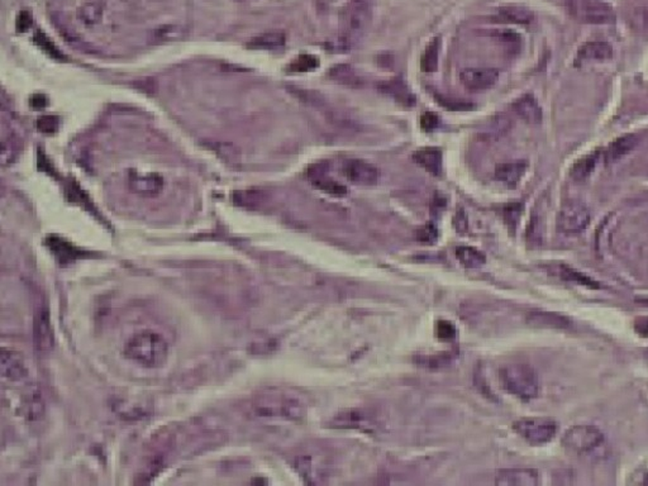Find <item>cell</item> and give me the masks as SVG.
Listing matches in <instances>:
<instances>
[{
    "label": "cell",
    "mask_w": 648,
    "mask_h": 486,
    "mask_svg": "<svg viewBox=\"0 0 648 486\" xmlns=\"http://www.w3.org/2000/svg\"><path fill=\"white\" fill-rule=\"evenodd\" d=\"M248 408L254 418L298 422L306 417L308 400L298 390L266 388L254 395Z\"/></svg>",
    "instance_id": "obj_1"
},
{
    "label": "cell",
    "mask_w": 648,
    "mask_h": 486,
    "mask_svg": "<svg viewBox=\"0 0 648 486\" xmlns=\"http://www.w3.org/2000/svg\"><path fill=\"white\" fill-rule=\"evenodd\" d=\"M124 356L146 368L163 366L169 356V344L164 337L154 330H142L128 339Z\"/></svg>",
    "instance_id": "obj_2"
},
{
    "label": "cell",
    "mask_w": 648,
    "mask_h": 486,
    "mask_svg": "<svg viewBox=\"0 0 648 486\" xmlns=\"http://www.w3.org/2000/svg\"><path fill=\"white\" fill-rule=\"evenodd\" d=\"M373 15V0H350L344 8L338 44L349 50L364 37Z\"/></svg>",
    "instance_id": "obj_3"
},
{
    "label": "cell",
    "mask_w": 648,
    "mask_h": 486,
    "mask_svg": "<svg viewBox=\"0 0 648 486\" xmlns=\"http://www.w3.org/2000/svg\"><path fill=\"white\" fill-rule=\"evenodd\" d=\"M499 380L509 394L524 402L535 399L539 393L536 371L526 364H510L501 367Z\"/></svg>",
    "instance_id": "obj_4"
},
{
    "label": "cell",
    "mask_w": 648,
    "mask_h": 486,
    "mask_svg": "<svg viewBox=\"0 0 648 486\" xmlns=\"http://www.w3.org/2000/svg\"><path fill=\"white\" fill-rule=\"evenodd\" d=\"M567 13L576 22L584 24H611L615 12L605 0H565Z\"/></svg>",
    "instance_id": "obj_5"
},
{
    "label": "cell",
    "mask_w": 648,
    "mask_h": 486,
    "mask_svg": "<svg viewBox=\"0 0 648 486\" xmlns=\"http://www.w3.org/2000/svg\"><path fill=\"white\" fill-rule=\"evenodd\" d=\"M604 434L596 427L580 424L571 427L562 436V446L576 455H586L603 445Z\"/></svg>",
    "instance_id": "obj_6"
},
{
    "label": "cell",
    "mask_w": 648,
    "mask_h": 486,
    "mask_svg": "<svg viewBox=\"0 0 648 486\" xmlns=\"http://www.w3.org/2000/svg\"><path fill=\"white\" fill-rule=\"evenodd\" d=\"M513 429L524 441L533 446H541L555 438L559 431V426L553 419L535 417L517 420L513 424Z\"/></svg>",
    "instance_id": "obj_7"
},
{
    "label": "cell",
    "mask_w": 648,
    "mask_h": 486,
    "mask_svg": "<svg viewBox=\"0 0 648 486\" xmlns=\"http://www.w3.org/2000/svg\"><path fill=\"white\" fill-rule=\"evenodd\" d=\"M590 223V212L585 204L568 200L562 204L559 213V230L566 234H579Z\"/></svg>",
    "instance_id": "obj_8"
},
{
    "label": "cell",
    "mask_w": 648,
    "mask_h": 486,
    "mask_svg": "<svg viewBox=\"0 0 648 486\" xmlns=\"http://www.w3.org/2000/svg\"><path fill=\"white\" fill-rule=\"evenodd\" d=\"M344 178L355 185L373 187L380 179V170L375 166L360 158H351L342 165Z\"/></svg>",
    "instance_id": "obj_9"
},
{
    "label": "cell",
    "mask_w": 648,
    "mask_h": 486,
    "mask_svg": "<svg viewBox=\"0 0 648 486\" xmlns=\"http://www.w3.org/2000/svg\"><path fill=\"white\" fill-rule=\"evenodd\" d=\"M33 344L39 353L51 351L55 344L53 323L46 308H38L33 317Z\"/></svg>",
    "instance_id": "obj_10"
},
{
    "label": "cell",
    "mask_w": 648,
    "mask_h": 486,
    "mask_svg": "<svg viewBox=\"0 0 648 486\" xmlns=\"http://www.w3.org/2000/svg\"><path fill=\"white\" fill-rule=\"evenodd\" d=\"M328 169L329 166L326 162L312 165L308 170V178L311 184L326 194L333 196L347 195V187L333 179L331 175H328Z\"/></svg>",
    "instance_id": "obj_11"
},
{
    "label": "cell",
    "mask_w": 648,
    "mask_h": 486,
    "mask_svg": "<svg viewBox=\"0 0 648 486\" xmlns=\"http://www.w3.org/2000/svg\"><path fill=\"white\" fill-rule=\"evenodd\" d=\"M499 79V71L495 68H465L460 74L461 84L471 91H484L492 88Z\"/></svg>",
    "instance_id": "obj_12"
},
{
    "label": "cell",
    "mask_w": 648,
    "mask_h": 486,
    "mask_svg": "<svg viewBox=\"0 0 648 486\" xmlns=\"http://www.w3.org/2000/svg\"><path fill=\"white\" fill-rule=\"evenodd\" d=\"M0 371L6 380L13 382H21L28 375V370L21 353L8 348H1Z\"/></svg>",
    "instance_id": "obj_13"
},
{
    "label": "cell",
    "mask_w": 648,
    "mask_h": 486,
    "mask_svg": "<svg viewBox=\"0 0 648 486\" xmlns=\"http://www.w3.org/2000/svg\"><path fill=\"white\" fill-rule=\"evenodd\" d=\"M538 472L535 469H504L495 476V484L499 486H536L538 485Z\"/></svg>",
    "instance_id": "obj_14"
},
{
    "label": "cell",
    "mask_w": 648,
    "mask_h": 486,
    "mask_svg": "<svg viewBox=\"0 0 648 486\" xmlns=\"http://www.w3.org/2000/svg\"><path fill=\"white\" fill-rule=\"evenodd\" d=\"M335 428H351V429H373L375 418L373 414L365 411H347L335 415L332 423Z\"/></svg>",
    "instance_id": "obj_15"
},
{
    "label": "cell",
    "mask_w": 648,
    "mask_h": 486,
    "mask_svg": "<svg viewBox=\"0 0 648 486\" xmlns=\"http://www.w3.org/2000/svg\"><path fill=\"white\" fill-rule=\"evenodd\" d=\"M378 89L382 94L393 97L399 104L405 105V106H413L416 104L414 94L410 91L408 85L402 82L400 77H394L390 80L379 82Z\"/></svg>",
    "instance_id": "obj_16"
},
{
    "label": "cell",
    "mask_w": 648,
    "mask_h": 486,
    "mask_svg": "<svg viewBox=\"0 0 648 486\" xmlns=\"http://www.w3.org/2000/svg\"><path fill=\"white\" fill-rule=\"evenodd\" d=\"M515 114L528 124H539L544 118L542 108L532 94L518 97L513 104Z\"/></svg>",
    "instance_id": "obj_17"
},
{
    "label": "cell",
    "mask_w": 648,
    "mask_h": 486,
    "mask_svg": "<svg viewBox=\"0 0 648 486\" xmlns=\"http://www.w3.org/2000/svg\"><path fill=\"white\" fill-rule=\"evenodd\" d=\"M129 187L137 194L145 196L157 195L164 187V179L157 174H147V175H138L131 174L129 176Z\"/></svg>",
    "instance_id": "obj_18"
},
{
    "label": "cell",
    "mask_w": 648,
    "mask_h": 486,
    "mask_svg": "<svg viewBox=\"0 0 648 486\" xmlns=\"http://www.w3.org/2000/svg\"><path fill=\"white\" fill-rule=\"evenodd\" d=\"M627 23L640 36L648 37V1L638 0L631 4L626 12Z\"/></svg>",
    "instance_id": "obj_19"
},
{
    "label": "cell",
    "mask_w": 648,
    "mask_h": 486,
    "mask_svg": "<svg viewBox=\"0 0 648 486\" xmlns=\"http://www.w3.org/2000/svg\"><path fill=\"white\" fill-rule=\"evenodd\" d=\"M413 161L434 176H440L442 174L443 158H442V151L440 149L425 147V149L416 151L413 153Z\"/></svg>",
    "instance_id": "obj_20"
},
{
    "label": "cell",
    "mask_w": 648,
    "mask_h": 486,
    "mask_svg": "<svg viewBox=\"0 0 648 486\" xmlns=\"http://www.w3.org/2000/svg\"><path fill=\"white\" fill-rule=\"evenodd\" d=\"M527 171V162L526 161H510L499 164L495 167V179L506 184L507 187H513L521 181V178Z\"/></svg>",
    "instance_id": "obj_21"
},
{
    "label": "cell",
    "mask_w": 648,
    "mask_h": 486,
    "mask_svg": "<svg viewBox=\"0 0 648 486\" xmlns=\"http://www.w3.org/2000/svg\"><path fill=\"white\" fill-rule=\"evenodd\" d=\"M638 143V137L636 135H626L614 140L604 152L607 164H614L627 156Z\"/></svg>",
    "instance_id": "obj_22"
},
{
    "label": "cell",
    "mask_w": 648,
    "mask_h": 486,
    "mask_svg": "<svg viewBox=\"0 0 648 486\" xmlns=\"http://www.w3.org/2000/svg\"><path fill=\"white\" fill-rule=\"evenodd\" d=\"M295 467L308 484H322L326 478L324 467L322 466L321 462L317 464L312 456L306 455V456L298 457Z\"/></svg>",
    "instance_id": "obj_23"
},
{
    "label": "cell",
    "mask_w": 648,
    "mask_h": 486,
    "mask_svg": "<svg viewBox=\"0 0 648 486\" xmlns=\"http://www.w3.org/2000/svg\"><path fill=\"white\" fill-rule=\"evenodd\" d=\"M613 56V47L604 41H591L580 47L577 53L579 61L609 60Z\"/></svg>",
    "instance_id": "obj_24"
},
{
    "label": "cell",
    "mask_w": 648,
    "mask_h": 486,
    "mask_svg": "<svg viewBox=\"0 0 648 486\" xmlns=\"http://www.w3.org/2000/svg\"><path fill=\"white\" fill-rule=\"evenodd\" d=\"M529 324L538 328H567L570 326V321L566 317L559 313H550V312H532L527 318Z\"/></svg>",
    "instance_id": "obj_25"
},
{
    "label": "cell",
    "mask_w": 648,
    "mask_h": 486,
    "mask_svg": "<svg viewBox=\"0 0 648 486\" xmlns=\"http://www.w3.org/2000/svg\"><path fill=\"white\" fill-rule=\"evenodd\" d=\"M602 155H603V152L600 150L593 151L591 153H589L586 156L577 160L574 166L571 167V171H570L571 178L575 181H582V180L588 179L589 176L591 175V172L595 170L596 165L599 162Z\"/></svg>",
    "instance_id": "obj_26"
},
{
    "label": "cell",
    "mask_w": 648,
    "mask_h": 486,
    "mask_svg": "<svg viewBox=\"0 0 648 486\" xmlns=\"http://www.w3.org/2000/svg\"><path fill=\"white\" fill-rule=\"evenodd\" d=\"M498 15L503 22L513 23V24H529L535 19V13L529 8L523 7V6L501 7L498 12Z\"/></svg>",
    "instance_id": "obj_27"
},
{
    "label": "cell",
    "mask_w": 648,
    "mask_h": 486,
    "mask_svg": "<svg viewBox=\"0 0 648 486\" xmlns=\"http://www.w3.org/2000/svg\"><path fill=\"white\" fill-rule=\"evenodd\" d=\"M46 245L50 248V251L60 260V262L74 261L75 259L82 256L80 250H77L71 243L59 237H48L46 241Z\"/></svg>",
    "instance_id": "obj_28"
},
{
    "label": "cell",
    "mask_w": 648,
    "mask_h": 486,
    "mask_svg": "<svg viewBox=\"0 0 648 486\" xmlns=\"http://www.w3.org/2000/svg\"><path fill=\"white\" fill-rule=\"evenodd\" d=\"M328 76L335 82L350 88H360L364 82L358 73L349 65H337L329 70Z\"/></svg>",
    "instance_id": "obj_29"
},
{
    "label": "cell",
    "mask_w": 648,
    "mask_h": 486,
    "mask_svg": "<svg viewBox=\"0 0 648 486\" xmlns=\"http://www.w3.org/2000/svg\"><path fill=\"white\" fill-rule=\"evenodd\" d=\"M285 35L283 32H268L252 38L247 47L254 50H277L285 45Z\"/></svg>",
    "instance_id": "obj_30"
},
{
    "label": "cell",
    "mask_w": 648,
    "mask_h": 486,
    "mask_svg": "<svg viewBox=\"0 0 648 486\" xmlns=\"http://www.w3.org/2000/svg\"><path fill=\"white\" fill-rule=\"evenodd\" d=\"M104 15V6L103 3L93 0L82 4L77 10V18L85 26H95L102 21Z\"/></svg>",
    "instance_id": "obj_31"
},
{
    "label": "cell",
    "mask_w": 648,
    "mask_h": 486,
    "mask_svg": "<svg viewBox=\"0 0 648 486\" xmlns=\"http://www.w3.org/2000/svg\"><path fill=\"white\" fill-rule=\"evenodd\" d=\"M456 257L468 269H479L486 262L485 254L475 247L460 246L456 248Z\"/></svg>",
    "instance_id": "obj_32"
},
{
    "label": "cell",
    "mask_w": 648,
    "mask_h": 486,
    "mask_svg": "<svg viewBox=\"0 0 648 486\" xmlns=\"http://www.w3.org/2000/svg\"><path fill=\"white\" fill-rule=\"evenodd\" d=\"M441 39L434 38L429 45L427 46L425 53L420 60V68L425 73H434L438 68V60H440Z\"/></svg>",
    "instance_id": "obj_33"
},
{
    "label": "cell",
    "mask_w": 648,
    "mask_h": 486,
    "mask_svg": "<svg viewBox=\"0 0 648 486\" xmlns=\"http://www.w3.org/2000/svg\"><path fill=\"white\" fill-rule=\"evenodd\" d=\"M33 42L41 51H44L48 57H51L53 60L64 61L66 59L65 55L59 50V47L53 44V39L47 37L44 32L37 30L33 36Z\"/></svg>",
    "instance_id": "obj_34"
},
{
    "label": "cell",
    "mask_w": 648,
    "mask_h": 486,
    "mask_svg": "<svg viewBox=\"0 0 648 486\" xmlns=\"http://www.w3.org/2000/svg\"><path fill=\"white\" fill-rule=\"evenodd\" d=\"M23 406H24L26 417L30 419V420L41 418L42 414H44V408H45L44 402H42V397L39 395V393L27 394V397L23 402Z\"/></svg>",
    "instance_id": "obj_35"
},
{
    "label": "cell",
    "mask_w": 648,
    "mask_h": 486,
    "mask_svg": "<svg viewBox=\"0 0 648 486\" xmlns=\"http://www.w3.org/2000/svg\"><path fill=\"white\" fill-rule=\"evenodd\" d=\"M559 277H562L564 280H566V281H570V283L584 285V286L591 288V289L600 288V285L598 284L596 281H594L591 277H585L582 272L571 269V268H568V266H561V268H559Z\"/></svg>",
    "instance_id": "obj_36"
},
{
    "label": "cell",
    "mask_w": 648,
    "mask_h": 486,
    "mask_svg": "<svg viewBox=\"0 0 648 486\" xmlns=\"http://www.w3.org/2000/svg\"><path fill=\"white\" fill-rule=\"evenodd\" d=\"M320 66V60L313 55H300L295 60L291 61L288 68L293 73H308Z\"/></svg>",
    "instance_id": "obj_37"
},
{
    "label": "cell",
    "mask_w": 648,
    "mask_h": 486,
    "mask_svg": "<svg viewBox=\"0 0 648 486\" xmlns=\"http://www.w3.org/2000/svg\"><path fill=\"white\" fill-rule=\"evenodd\" d=\"M293 93L297 94V97L303 103L312 105L314 108H323V106L327 105V100L324 99L321 93H317L315 90L295 89Z\"/></svg>",
    "instance_id": "obj_38"
},
{
    "label": "cell",
    "mask_w": 648,
    "mask_h": 486,
    "mask_svg": "<svg viewBox=\"0 0 648 486\" xmlns=\"http://www.w3.org/2000/svg\"><path fill=\"white\" fill-rule=\"evenodd\" d=\"M451 352L448 353H442V355H437V356H425V357H422L419 359V364L422 366L427 367H442L446 366L447 364H450V361L452 359V356H450Z\"/></svg>",
    "instance_id": "obj_39"
},
{
    "label": "cell",
    "mask_w": 648,
    "mask_h": 486,
    "mask_svg": "<svg viewBox=\"0 0 648 486\" xmlns=\"http://www.w3.org/2000/svg\"><path fill=\"white\" fill-rule=\"evenodd\" d=\"M456 327L452 322H448V321H441V322L437 323L436 326V335L440 338V339H443V341H451L454 339L456 337Z\"/></svg>",
    "instance_id": "obj_40"
},
{
    "label": "cell",
    "mask_w": 648,
    "mask_h": 486,
    "mask_svg": "<svg viewBox=\"0 0 648 486\" xmlns=\"http://www.w3.org/2000/svg\"><path fill=\"white\" fill-rule=\"evenodd\" d=\"M437 100L440 104L446 106L447 109H451V111H466V109H470L472 108V104H470L468 102H463V100H457V99H454V97H443V95H437Z\"/></svg>",
    "instance_id": "obj_41"
},
{
    "label": "cell",
    "mask_w": 648,
    "mask_h": 486,
    "mask_svg": "<svg viewBox=\"0 0 648 486\" xmlns=\"http://www.w3.org/2000/svg\"><path fill=\"white\" fill-rule=\"evenodd\" d=\"M37 128L44 133H53L59 128V118L53 115H42L38 118Z\"/></svg>",
    "instance_id": "obj_42"
},
{
    "label": "cell",
    "mask_w": 648,
    "mask_h": 486,
    "mask_svg": "<svg viewBox=\"0 0 648 486\" xmlns=\"http://www.w3.org/2000/svg\"><path fill=\"white\" fill-rule=\"evenodd\" d=\"M417 239L425 243H433L438 239V231L433 225H425L422 230L418 231Z\"/></svg>",
    "instance_id": "obj_43"
},
{
    "label": "cell",
    "mask_w": 648,
    "mask_h": 486,
    "mask_svg": "<svg viewBox=\"0 0 648 486\" xmlns=\"http://www.w3.org/2000/svg\"><path fill=\"white\" fill-rule=\"evenodd\" d=\"M521 204H510V205L506 207V209H504V217H506L508 225H518V221H519V217H521Z\"/></svg>",
    "instance_id": "obj_44"
},
{
    "label": "cell",
    "mask_w": 648,
    "mask_h": 486,
    "mask_svg": "<svg viewBox=\"0 0 648 486\" xmlns=\"http://www.w3.org/2000/svg\"><path fill=\"white\" fill-rule=\"evenodd\" d=\"M420 126L427 132H431L440 126V118L433 113H425L420 118Z\"/></svg>",
    "instance_id": "obj_45"
},
{
    "label": "cell",
    "mask_w": 648,
    "mask_h": 486,
    "mask_svg": "<svg viewBox=\"0 0 648 486\" xmlns=\"http://www.w3.org/2000/svg\"><path fill=\"white\" fill-rule=\"evenodd\" d=\"M30 26H32V15L27 10H23L18 15L17 22H15L17 30L18 32H26V30H30Z\"/></svg>",
    "instance_id": "obj_46"
},
{
    "label": "cell",
    "mask_w": 648,
    "mask_h": 486,
    "mask_svg": "<svg viewBox=\"0 0 648 486\" xmlns=\"http://www.w3.org/2000/svg\"><path fill=\"white\" fill-rule=\"evenodd\" d=\"M495 36L499 38L500 41H503L504 44H508V45H518L521 42L519 35H517L515 32H510V30H501V32H498Z\"/></svg>",
    "instance_id": "obj_47"
},
{
    "label": "cell",
    "mask_w": 648,
    "mask_h": 486,
    "mask_svg": "<svg viewBox=\"0 0 648 486\" xmlns=\"http://www.w3.org/2000/svg\"><path fill=\"white\" fill-rule=\"evenodd\" d=\"M30 104L33 105L35 108H44L47 104V99H46L45 95L37 94V95H33L32 100H30Z\"/></svg>",
    "instance_id": "obj_48"
},
{
    "label": "cell",
    "mask_w": 648,
    "mask_h": 486,
    "mask_svg": "<svg viewBox=\"0 0 648 486\" xmlns=\"http://www.w3.org/2000/svg\"><path fill=\"white\" fill-rule=\"evenodd\" d=\"M638 484H645V485H648V469H643V470H640L638 471V480H637Z\"/></svg>",
    "instance_id": "obj_49"
},
{
    "label": "cell",
    "mask_w": 648,
    "mask_h": 486,
    "mask_svg": "<svg viewBox=\"0 0 648 486\" xmlns=\"http://www.w3.org/2000/svg\"><path fill=\"white\" fill-rule=\"evenodd\" d=\"M335 1H337V0H320L321 6H324V7H331Z\"/></svg>",
    "instance_id": "obj_50"
}]
</instances>
